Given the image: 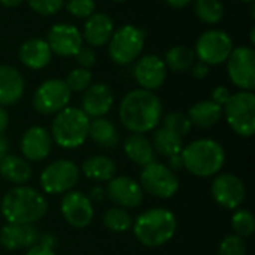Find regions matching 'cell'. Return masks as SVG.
Returning <instances> with one entry per match:
<instances>
[{"label": "cell", "mask_w": 255, "mask_h": 255, "mask_svg": "<svg viewBox=\"0 0 255 255\" xmlns=\"http://www.w3.org/2000/svg\"><path fill=\"white\" fill-rule=\"evenodd\" d=\"M121 124L130 133L145 134L155 130L163 117V105L154 91L143 88L127 93L118 109Z\"/></svg>", "instance_id": "cell-1"}, {"label": "cell", "mask_w": 255, "mask_h": 255, "mask_svg": "<svg viewBox=\"0 0 255 255\" xmlns=\"http://www.w3.org/2000/svg\"><path fill=\"white\" fill-rule=\"evenodd\" d=\"M0 212L10 224H36L48 212L46 197L28 185H15L0 202Z\"/></svg>", "instance_id": "cell-2"}, {"label": "cell", "mask_w": 255, "mask_h": 255, "mask_svg": "<svg viewBox=\"0 0 255 255\" xmlns=\"http://www.w3.org/2000/svg\"><path fill=\"white\" fill-rule=\"evenodd\" d=\"M178 229L175 214L166 208H151L133 220V235L148 248H160L172 241Z\"/></svg>", "instance_id": "cell-3"}, {"label": "cell", "mask_w": 255, "mask_h": 255, "mask_svg": "<svg viewBox=\"0 0 255 255\" xmlns=\"http://www.w3.org/2000/svg\"><path fill=\"white\" fill-rule=\"evenodd\" d=\"M184 169L199 178L215 176L226 163L223 145L214 139H197L185 145L181 151Z\"/></svg>", "instance_id": "cell-4"}, {"label": "cell", "mask_w": 255, "mask_h": 255, "mask_svg": "<svg viewBox=\"0 0 255 255\" xmlns=\"http://www.w3.org/2000/svg\"><path fill=\"white\" fill-rule=\"evenodd\" d=\"M90 118L79 108H64L55 114L51 124V137L63 149H76L88 139Z\"/></svg>", "instance_id": "cell-5"}, {"label": "cell", "mask_w": 255, "mask_h": 255, "mask_svg": "<svg viewBox=\"0 0 255 255\" xmlns=\"http://www.w3.org/2000/svg\"><path fill=\"white\" fill-rule=\"evenodd\" d=\"M230 128L242 136L251 137L255 133V96L253 91H238L223 106Z\"/></svg>", "instance_id": "cell-6"}, {"label": "cell", "mask_w": 255, "mask_h": 255, "mask_svg": "<svg viewBox=\"0 0 255 255\" xmlns=\"http://www.w3.org/2000/svg\"><path fill=\"white\" fill-rule=\"evenodd\" d=\"M79 178L81 170L75 161L58 158L42 170L39 182L46 194H66L73 190Z\"/></svg>", "instance_id": "cell-7"}, {"label": "cell", "mask_w": 255, "mask_h": 255, "mask_svg": "<svg viewBox=\"0 0 255 255\" xmlns=\"http://www.w3.org/2000/svg\"><path fill=\"white\" fill-rule=\"evenodd\" d=\"M139 184L143 193L155 199H172L179 191V179L166 164L152 161L143 166Z\"/></svg>", "instance_id": "cell-8"}, {"label": "cell", "mask_w": 255, "mask_h": 255, "mask_svg": "<svg viewBox=\"0 0 255 255\" xmlns=\"http://www.w3.org/2000/svg\"><path fill=\"white\" fill-rule=\"evenodd\" d=\"M145 45V31L136 25H124L114 31L109 40V55L120 64L126 66L133 63L142 52Z\"/></svg>", "instance_id": "cell-9"}, {"label": "cell", "mask_w": 255, "mask_h": 255, "mask_svg": "<svg viewBox=\"0 0 255 255\" xmlns=\"http://www.w3.org/2000/svg\"><path fill=\"white\" fill-rule=\"evenodd\" d=\"M72 91L63 79H48L33 94V108L40 115H55L67 108Z\"/></svg>", "instance_id": "cell-10"}, {"label": "cell", "mask_w": 255, "mask_h": 255, "mask_svg": "<svg viewBox=\"0 0 255 255\" xmlns=\"http://www.w3.org/2000/svg\"><path fill=\"white\" fill-rule=\"evenodd\" d=\"M233 51V40L224 30H208L196 42V55L206 66H217L227 61Z\"/></svg>", "instance_id": "cell-11"}, {"label": "cell", "mask_w": 255, "mask_h": 255, "mask_svg": "<svg viewBox=\"0 0 255 255\" xmlns=\"http://www.w3.org/2000/svg\"><path fill=\"white\" fill-rule=\"evenodd\" d=\"M227 72L232 82L241 91L255 88V51L248 46L233 48L227 58Z\"/></svg>", "instance_id": "cell-12"}, {"label": "cell", "mask_w": 255, "mask_h": 255, "mask_svg": "<svg viewBox=\"0 0 255 255\" xmlns=\"http://www.w3.org/2000/svg\"><path fill=\"white\" fill-rule=\"evenodd\" d=\"M211 194L221 208L236 211L245 200L247 188L239 176L233 173H218L211 185Z\"/></svg>", "instance_id": "cell-13"}, {"label": "cell", "mask_w": 255, "mask_h": 255, "mask_svg": "<svg viewBox=\"0 0 255 255\" xmlns=\"http://www.w3.org/2000/svg\"><path fill=\"white\" fill-rule=\"evenodd\" d=\"M60 212L64 221L73 229H85L94 218L93 202L85 193L76 190H72L63 196L60 202Z\"/></svg>", "instance_id": "cell-14"}, {"label": "cell", "mask_w": 255, "mask_h": 255, "mask_svg": "<svg viewBox=\"0 0 255 255\" xmlns=\"http://www.w3.org/2000/svg\"><path fill=\"white\" fill-rule=\"evenodd\" d=\"M106 197L118 208L133 209L143 203L145 193L140 184L130 176H114L106 182Z\"/></svg>", "instance_id": "cell-15"}, {"label": "cell", "mask_w": 255, "mask_h": 255, "mask_svg": "<svg viewBox=\"0 0 255 255\" xmlns=\"http://www.w3.org/2000/svg\"><path fill=\"white\" fill-rule=\"evenodd\" d=\"M46 42L54 54L60 57H75L82 48L84 39L78 27L72 24H55L49 28Z\"/></svg>", "instance_id": "cell-16"}, {"label": "cell", "mask_w": 255, "mask_h": 255, "mask_svg": "<svg viewBox=\"0 0 255 255\" xmlns=\"http://www.w3.org/2000/svg\"><path fill=\"white\" fill-rule=\"evenodd\" d=\"M19 148H21L22 157L28 163L43 161L45 158L49 157L52 151L51 133L40 126H33L24 131Z\"/></svg>", "instance_id": "cell-17"}, {"label": "cell", "mask_w": 255, "mask_h": 255, "mask_svg": "<svg viewBox=\"0 0 255 255\" xmlns=\"http://www.w3.org/2000/svg\"><path fill=\"white\" fill-rule=\"evenodd\" d=\"M166 76L167 67L164 61L154 54L143 55L142 58L137 60L134 66V78L143 90L154 91L160 88L164 84Z\"/></svg>", "instance_id": "cell-18"}, {"label": "cell", "mask_w": 255, "mask_h": 255, "mask_svg": "<svg viewBox=\"0 0 255 255\" xmlns=\"http://www.w3.org/2000/svg\"><path fill=\"white\" fill-rule=\"evenodd\" d=\"M39 232L34 224L6 223L0 229V245L7 251L28 250L39 242Z\"/></svg>", "instance_id": "cell-19"}, {"label": "cell", "mask_w": 255, "mask_h": 255, "mask_svg": "<svg viewBox=\"0 0 255 255\" xmlns=\"http://www.w3.org/2000/svg\"><path fill=\"white\" fill-rule=\"evenodd\" d=\"M114 106V93L106 84H93L84 91L82 111L88 118H102Z\"/></svg>", "instance_id": "cell-20"}, {"label": "cell", "mask_w": 255, "mask_h": 255, "mask_svg": "<svg viewBox=\"0 0 255 255\" xmlns=\"http://www.w3.org/2000/svg\"><path fill=\"white\" fill-rule=\"evenodd\" d=\"M24 78L12 66L0 64V106H10L21 100L24 94Z\"/></svg>", "instance_id": "cell-21"}, {"label": "cell", "mask_w": 255, "mask_h": 255, "mask_svg": "<svg viewBox=\"0 0 255 255\" xmlns=\"http://www.w3.org/2000/svg\"><path fill=\"white\" fill-rule=\"evenodd\" d=\"M18 55L25 67L31 70H40L49 64L52 58V51L46 40L33 37L21 45Z\"/></svg>", "instance_id": "cell-22"}, {"label": "cell", "mask_w": 255, "mask_h": 255, "mask_svg": "<svg viewBox=\"0 0 255 255\" xmlns=\"http://www.w3.org/2000/svg\"><path fill=\"white\" fill-rule=\"evenodd\" d=\"M114 34V22L106 13H93L84 24L82 39L91 46L106 45Z\"/></svg>", "instance_id": "cell-23"}, {"label": "cell", "mask_w": 255, "mask_h": 255, "mask_svg": "<svg viewBox=\"0 0 255 255\" xmlns=\"http://www.w3.org/2000/svg\"><path fill=\"white\" fill-rule=\"evenodd\" d=\"M124 152L131 163L142 166V167L155 161L154 146L145 134L131 133L124 140Z\"/></svg>", "instance_id": "cell-24"}, {"label": "cell", "mask_w": 255, "mask_h": 255, "mask_svg": "<svg viewBox=\"0 0 255 255\" xmlns=\"http://www.w3.org/2000/svg\"><path fill=\"white\" fill-rule=\"evenodd\" d=\"M33 170L30 163L19 155L7 154L0 160V176L13 185H24L31 178Z\"/></svg>", "instance_id": "cell-25"}, {"label": "cell", "mask_w": 255, "mask_h": 255, "mask_svg": "<svg viewBox=\"0 0 255 255\" xmlns=\"http://www.w3.org/2000/svg\"><path fill=\"white\" fill-rule=\"evenodd\" d=\"M81 173L96 182H108L117 176V164L112 158L106 155L88 157L79 167Z\"/></svg>", "instance_id": "cell-26"}, {"label": "cell", "mask_w": 255, "mask_h": 255, "mask_svg": "<svg viewBox=\"0 0 255 255\" xmlns=\"http://www.w3.org/2000/svg\"><path fill=\"white\" fill-rule=\"evenodd\" d=\"M88 136L96 145L105 149H115L120 143V133L115 124L105 117L90 121Z\"/></svg>", "instance_id": "cell-27"}, {"label": "cell", "mask_w": 255, "mask_h": 255, "mask_svg": "<svg viewBox=\"0 0 255 255\" xmlns=\"http://www.w3.org/2000/svg\"><path fill=\"white\" fill-rule=\"evenodd\" d=\"M223 117V106L212 100H202L193 105L188 111V118L193 126L199 128L214 127Z\"/></svg>", "instance_id": "cell-28"}, {"label": "cell", "mask_w": 255, "mask_h": 255, "mask_svg": "<svg viewBox=\"0 0 255 255\" xmlns=\"http://www.w3.org/2000/svg\"><path fill=\"white\" fill-rule=\"evenodd\" d=\"M151 143L154 146L155 154H160L164 158L181 154L184 148V139L164 127H160L155 130Z\"/></svg>", "instance_id": "cell-29"}, {"label": "cell", "mask_w": 255, "mask_h": 255, "mask_svg": "<svg viewBox=\"0 0 255 255\" xmlns=\"http://www.w3.org/2000/svg\"><path fill=\"white\" fill-rule=\"evenodd\" d=\"M164 64L166 67L172 69L173 72H188L196 63V54L193 49L187 46H173L166 52L164 57Z\"/></svg>", "instance_id": "cell-30"}, {"label": "cell", "mask_w": 255, "mask_h": 255, "mask_svg": "<svg viewBox=\"0 0 255 255\" xmlns=\"http://www.w3.org/2000/svg\"><path fill=\"white\" fill-rule=\"evenodd\" d=\"M103 224L112 233H126L133 227V218L127 209L114 206L103 214Z\"/></svg>", "instance_id": "cell-31"}, {"label": "cell", "mask_w": 255, "mask_h": 255, "mask_svg": "<svg viewBox=\"0 0 255 255\" xmlns=\"http://www.w3.org/2000/svg\"><path fill=\"white\" fill-rule=\"evenodd\" d=\"M194 10L200 21L211 25L220 22L224 16V6L221 0H196Z\"/></svg>", "instance_id": "cell-32"}, {"label": "cell", "mask_w": 255, "mask_h": 255, "mask_svg": "<svg viewBox=\"0 0 255 255\" xmlns=\"http://www.w3.org/2000/svg\"><path fill=\"white\" fill-rule=\"evenodd\" d=\"M232 229L235 235L242 239L251 238L255 232V218L253 212L247 209H236L232 217Z\"/></svg>", "instance_id": "cell-33"}, {"label": "cell", "mask_w": 255, "mask_h": 255, "mask_svg": "<svg viewBox=\"0 0 255 255\" xmlns=\"http://www.w3.org/2000/svg\"><path fill=\"white\" fill-rule=\"evenodd\" d=\"M163 127L184 139L191 131L193 124H191L188 115H185L184 112H179V111H173V112H169L163 118Z\"/></svg>", "instance_id": "cell-34"}, {"label": "cell", "mask_w": 255, "mask_h": 255, "mask_svg": "<svg viewBox=\"0 0 255 255\" xmlns=\"http://www.w3.org/2000/svg\"><path fill=\"white\" fill-rule=\"evenodd\" d=\"M91 79H93V75L88 69H84V67H76L73 69L67 78H66V85L69 87L70 91H85L90 85H91Z\"/></svg>", "instance_id": "cell-35"}, {"label": "cell", "mask_w": 255, "mask_h": 255, "mask_svg": "<svg viewBox=\"0 0 255 255\" xmlns=\"http://www.w3.org/2000/svg\"><path fill=\"white\" fill-rule=\"evenodd\" d=\"M218 254L220 255H247V244L245 239L239 238L238 235L232 233L227 235L220 247H218Z\"/></svg>", "instance_id": "cell-36"}, {"label": "cell", "mask_w": 255, "mask_h": 255, "mask_svg": "<svg viewBox=\"0 0 255 255\" xmlns=\"http://www.w3.org/2000/svg\"><path fill=\"white\" fill-rule=\"evenodd\" d=\"M27 3L31 10L43 16L55 15L64 6V0H27Z\"/></svg>", "instance_id": "cell-37"}, {"label": "cell", "mask_w": 255, "mask_h": 255, "mask_svg": "<svg viewBox=\"0 0 255 255\" xmlns=\"http://www.w3.org/2000/svg\"><path fill=\"white\" fill-rule=\"evenodd\" d=\"M66 10L76 18H88L96 10L94 0H69L66 3Z\"/></svg>", "instance_id": "cell-38"}, {"label": "cell", "mask_w": 255, "mask_h": 255, "mask_svg": "<svg viewBox=\"0 0 255 255\" xmlns=\"http://www.w3.org/2000/svg\"><path fill=\"white\" fill-rule=\"evenodd\" d=\"M75 57H76V61L79 63V66L84 67V69H90L96 63V54H94V51L91 48H84L82 46Z\"/></svg>", "instance_id": "cell-39"}, {"label": "cell", "mask_w": 255, "mask_h": 255, "mask_svg": "<svg viewBox=\"0 0 255 255\" xmlns=\"http://www.w3.org/2000/svg\"><path fill=\"white\" fill-rule=\"evenodd\" d=\"M233 93L227 88V87H224V85H220V87H217L214 91H212V102H215L217 105H220V106H224L227 102H229V99H230V96H232Z\"/></svg>", "instance_id": "cell-40"}, {"label": "cell", "mask_w": 255, "mask_h": 255, "mask_svg": "<svg viewBox=\"0 0 255 255\" xmlns=\"http://www.w3.org/2000/svg\"><path fill=\"white\" fill-rule=\"evenodd\" d=\"M25 255H57V254H55L54 248L46 247V245H43V244L37 242L36 245H33L31 248H28V250H27Z\"/></svg>", "instance_id": "cell-41"}, {"label": "cell", "mask_w": 255, "mask_h": 255, "mask_svg": "<svg viewBox=\"0 0 255 255\" xmlns=\"http://www.w3.org/2000/svg\"><path fill=\"white\" fill-rule=\"evenodd\" d=\"M191 73L196 79H205L209 75V66H206L202 61H199L197 64L194 63V66L191 67Z\"/></svg>", "instance_id": "cell-42"}, {"label": "cell", "mask_w": 255, "mask_h": 255, "mask_svg": "<svg viewBox=\"0 0 255 255\" xmlns=\"http://www.w3.org/2000/svg\"><path fill=\"white\" fill-rule=\"evenodd\" d=\"M87 196H88V199H90L91 202H102V200L106 197V191H105L103 187L94 185V187L90 190V193H88Z\"/></svg>", "instance_id": "cell-43"}, {"label": "cell", "mask_w": 255, "mask_h": 255, "mask_svg": "<svg viewBox=\"0 0 255 255\" xmlns=\"http://www.w3.org/2000/svg\"><path fill=\"white\" fill-rule=\"evenodd\" d=\"M172 172H178L181 169H184V161H182V157L181 154H176V155H172L167 158V164H166Z\"/></svg>", "instance_id": "cell-44"}, {"label": "cell", "mask_w": 255, "mask_h": 255, "mask_svg": "<svg viewBox=\"0 0 255 255\" xmlns=\"http://www.w3.org/2000/svg\"><path fill=\"white\" fill-rule=\"evenodd\" d=\"M9 126V115L6 112V109L3 106H0V134H3L6 131Z\"/></svg>", "instance_id": "cell-45"}, {"label": "cell", "mask_w": 255, "mask_h": 255, "mask_svg": "<svg viewBox=\"0 0 255 255\" xmlns=\"http://www.w3.org/2000/svg\"><path fill=\"white\" fill-rule=\"evenodd\" d=\"M7 154H9V142L3 134H0V160Z\"/></svg>", "instance_id": "cell-46"}, {"label": "cell", "mask_w": 255, "mask_h": 255, "mask_svg": "<svg viewBox=\"0 0 255 255\" xmlns=\"http://www.w3.org/2000/svg\"><path fill=\"white\" fill-rule=\"evenodd\" d=\"M169 6L175 7V9H182L185 6H188L193 0H166Z\"/></svg>", "instance_id": "cell-47"}, {"label": "cell", "mask_w": 255, "mask_h": 255, "mask_svg": "<svg viewBox=\"0 0 255 255\" xmlns=\"http://www.w3.org/2000/svg\"><path fill=\"white\" fill-rule=\"evenodd\" d=\"M40 239V244H43V245H46V247H51V248H54L55 247V242H57V239H55V236H52V235H43L42 238H39Z\"/></svg>", "instance_id": "cell-48"}, {"label": "cell", "mask_w": 255, "mask_h": 255, "mask_svg": "<svg viewBox=\"0 0 255 255\" xmlns=\"http://www.w3.org/2000/svg\"><path fill=\"white\" fill-rule=\"evenodd\" d=\"M24 0H0V3L3 4V6H6V7H15V6H18V4H21Z\"/></svg>", "instance_id": "cell-49"}, {"label": "cell", "mask_w": 255, "mask_h": 255, "mask_svg": "<svg viewBox=\"0 0 255 255\" xmlns=\"http://www.w3.org/2000/svg\"><path fill=\"white\" fill-rule=\"evenodd\" d=\"M242 1H247V3H254V0H242Z\"/></svg>", "instance_id": "cell-50"}, {"label": "cell", "mask_w": 255, "mask_h": 255, "mask_svg": "<svg viewBox=\"0 0 255 255\" xmlns=\"http://www.w3.org/2000/svg\"><path fill=\"white\" fill-rule=\"evenodd\" d=\"M112 1H126V0H112Z\"/></svg>", "instance_id": "cell-51"}, {"label": "cell", "mask_w": 255, "mask_h": 255, "mask_svg": "<svg viewBox=\"0 0 255 255\" xmlns=\"http://www.w3.org/2000/svg\"><path fill=\"white\" fill-rule=\"evenodd\" d=\"M0 202H1V196H0Z\"/></svg>", "instance_id": "cell-52"}]
</instances>
